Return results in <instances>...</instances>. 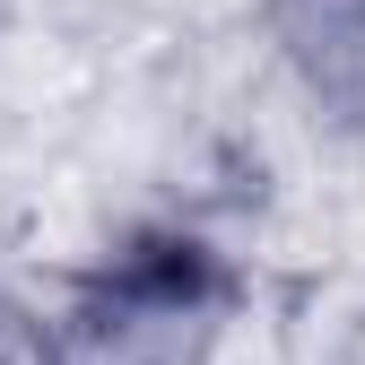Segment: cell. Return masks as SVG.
I'll use <instances>...</instances> for the list:
<instances>
[{
	"label": "cell",
	"instance_id": "6da1fadb",
	"mask_svg": "<svg viewBox=\"0 0 365 365\" xmlns=\"http://www.w3.org/2000/svg\"><path fill=\"white\" fill-rule=\"evenodd\" d=\"M217 322V269L200 244H148L105 269L61 322V365H192Z\"/></svg>",
	"mask_w": 365,
	"mask_h": 365
}]
</instances>
